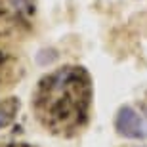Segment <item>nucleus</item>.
<instances>
[{"instance_id":"obj_6","label":"nucleus","mask_w":147,"mask_h":147,"mask_svg":"<svg viewBox=\"0 0 147 147\" xmlns=\"http://www.w3.org/2000/svg\"><path fill=\"white\" fill-rule=\"evenodd\" d=\"M57 59H59V52L55 48H52V46L40 48L36 54H34V61H36L40 67H48V65H52V63H55Z\"/></svg>"},{"instance_id":"obj_1","label":"nucleus","mask_w":147,"mask_h":147,"mask_svg":"<svg viewBox=\"0 0 147 147\" xmlns=\"http://www.w3.org/2000/svg\"><path fill=\"white\" fill-rule=\"evenodd\" d=\"M94 80L86 67L63 65L36 82L33 111L38 124L57 138L78 136L90 122Z\"/></svg>"},{"instance_id":"obj_5","label":"nucleus","mask_w":147,"mask_h":147,"mask_svg":"<svg viewBox=\"0 0 147 147\" xmlns=\"http://www.w3.org/2000/svg\"><path fill=\"white\" fill-rule=\"evenodd\" d=\"M19 98L10 96V98H0V130L10 126L19 111Z\"/></svg>"},{"instance_id":"obj_7","label":"nucleus","mask_w":147,"mask_h":147,"mask_svg":"<svg viewBox=\"0 0 147 147\" xmlns=\"http://www.w3.org/2000/svg\"><path fill=\"white\" fill-rule=\"evenodd\" d=\"M0 147H34L29 143H17V142H0Z\"/></svg>"},{"instance_id":"obj_2","label":"nucleus","mask_w":147,"mask_h":147,"mask_svg":"<svg viewBox=\"0 0 147 147\" xmlns=\"http://www.w3.org/2000/svg\"><path fill=\"white\" fill-rule=\"evenodd\" d=\"M16 33L21 31L0 21V92L11 88L23 75L21 52L17 48Z\"/></svg>"},{"instance_id":"obj_3","label":"nucleus","mask_w":147,"mask_h":147,"mask_svg":"<svg viewBox=\"0 0 147 147\" xmlns=\"http://www.w3.org/2000/svg\"><path fill=\"white\" fill-rule=\"evenodd\" d=\"M36 13V0H0V21L19 31H31Z\"/></svg>"},{"instance_id":"obj_4","label":"nucleus","mask_w":147,"mask_h":147,"mask_svg":"<svg viewBox=\"0 0 147 147\" xmlns=\"http://www.w3.org/2000/svg\"><path fill=\"white\" fill-rule=\"evenodd\" d=\"M115 130L117 134L128 140H145L147 138V122L142 115L130 105H122L115 117Z\"/></svg>"}]
</instances>
